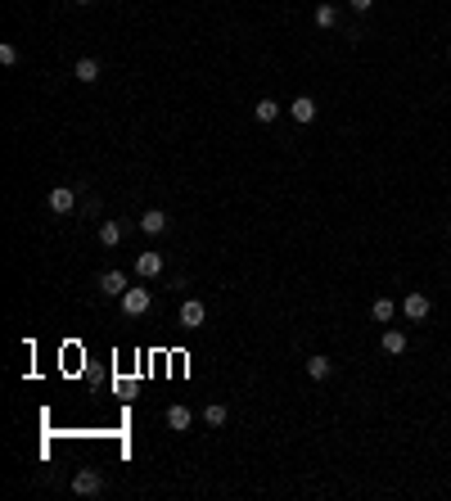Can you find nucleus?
Here are the masks:
<instances>
[{
	"label": "nucleus",
	"mask_w": 451,
	"mask_h": 501,
	"mask_svg": "<svg viewBox=\"0 0 451 501\" xmlns=\"http://www.w3.org/2000/svg\"><path fill=\"white\" fill-rule=\"evenodd\" d=\"M194 425V415H190V406H167V429H176V434H185V429Z\"/></svg>",
	"instance_id": "423d86ee"
},
{
	"label": "nucleus",
	"mask_w": 451,
	"mask_h": 501,
	"mask_svg": "<svg viewBox=\"0 0 451 501\" xmlns=\"http://www.w3.org/2000/svg\"><path fill=\"white\" fill-rule=\"evenodd\" d=\"M379 348H384L388 357H402V352H406V334H402V330H384V339H379Z\"/></svg>",
	"instance_id": "1a4fd4ad"
},
{
	"label": "nucleus",
	"mask_w": 451,
	"mask_h": 501,
	"mask_svg": "<svg viewBox=\"0 0 451 501\" xmlns=\"http://www.w3.org/2000/svg\"><path fill=\"white\" fill-rule=\"evenodd\" d=\"M73 77H77V82H99V59H77V64H73Z\"/></svg>",
	"instance_id": "f8f14e48"
},
{
	"label": "nucleus",
	"mask_w": 451,
	"mask_h": 501,
	"mask_svg": "<svg viewBox=\"0 0 451 501\" xmlns=\"http://www.w3.org/2000/svg\"><path fill=\"white\" fill-rule=\"evenodd\" d=\"M140 230H145V235H162V230H167V212H158V208H149V212L140 217Z\"/></svg>",
	"instance_id": "9d476101"
},
{
	"label": "nucleus",
	"mask_w": 451,
	"mask_h": 501,
	"mask_svg": "<svg viewBox=\"0 0 451 501\" xmlns=\"http://www.w3.org/2000/svg\"><path fill=\"white\" fill-rule=\"evenodd\" d=\"M402 312H406L411 321H424V316H429V298H424V294H406V303H402Z\"/></svg>",
	"instance_id": "9b49d317"
},
{
	"label": "nucleus",
	"mask_w": 451,
	"mask_h": 501,
	"mask_svg": "<svg viewBox=\"0 0 451 501\" xmlns=\"http://www.w3.org/2000/svg\"><path fill=\"white\" fill-rule=\"evenodd\" d=\"M370 5H375V0H352V10H356V14H365Z\"/></svg>",
	"instance_id": "aec40b11"
},
{
	"label": "nucleus",
	"mask_w": 451,
	"mask_h": 501,
	"mask_svg": "<svg viewBox=\"0 0 451 501\" xmlns=\"http://www.w3.org/2000/svg\"><path fill=\"white\" fill-rule=\"evenodd\" d=\"M77 5H90V0H77Z\"/></svg>",
	"instance_id": "412c9836"
},
{
	"label": "nucleus",
	"mask_w": 451,
	"mask_h": 501,
	"mask_svg": "<svg viewBox=\"0 0 451 501\" xmlns=\"http://www.w3.org/2000/svg\"><path fill=\"white\" fill-rule=\"evenodd\" d=\"M73 208H77V195H73V190H68V186L50 190V212H59V217H68Z\"/></svg>",
	"instance_id": "20e7f679"
},
{
	"label": "nucleus",
	"mask_w": 451,
	"mask_h": 501,
	"mask_svg": "<svg viewBox=\"0 0 451 501\" xmlns=\"http://www.w3.org/2000/svg\"><path fill=\"white\" fill-rule=\"evenodd\" d=\"M330 357H307V375H312V380H330Z\"/></svg>",
	"instance_id": "f3484780"
},
{
	"label": "nucleus",
	"mask_w": 451,
	"mask_h": 501,
	"mask_svg": "<svg viewBox=\"0 0 451 501\" xmlns=\"http://www.w3.org/2000/svg\"><path fill=\"white\" fill-rule=\"evenodd\" d=\"M176 321H181L185 330H199V326L208 321V307L199 303V298H185V303H181V316H176Z\"/></svg>",
	"instance_id": "f03ea898"
},
{
	"label": "nucleus",
	"mask_w": 451,
	"mask_h": 501,
	"mask_svg": "<svg viewBox=\"0 0 451 501\" xmlns=\"http://www.w3.org/2000/svg\"><path fill=\"white\" fill-rule=\"evenodd\" d=\"M253 118H258V122H276L280 118V104H276V99H258V104H253Z\"/></svg>",
	"instance_id": "2eb2a0df"
},
{
	"label": "nucleus",
	"mask_w": 451,
	"mask_h": 501,
	"mask_svg": "<svg viewBox=\"0 0 451 501\" xmlns=\"http://www.w3.org/2000/svg\"><path fill=\"white\" fill-rule=\"evenodd\" d=\"M149 307H154L149 289H127V294H122V312H127V316H145Z\"/></svg>",
	"instance_id": "f257e3e1"
},
{
	"label": "nucleus",
	"mask_w": 451,
	"mask_h": 501,
	"mask_svg": "<svg viewBox=\"0 0 451 501\" xmlns=\"http://www.w3.org/2000/svg\"><path fill=\"white\" fill-rule=\"evenodd\" d=\"M289 113H293V122H316V99L312 95H298L289 104Z\"/></svg>",
	"instance_id": "6e6552de"
},
{
	"label": "nucleus",
	"mask_w": 451,
	"mask_h": 501,
	"mask_svg": "<svg viewBox=\"0 0 451 501\" xmlns=\"http://www.w3.org/2000/svg\"><path fill=\"white\" fill-rule=\"evenodd\" d=\"M447 55H451V45H447Z\"/></svg>",
	"instance_id": "4be33fe9"
},
{
	"label": "nucleus",
	"mask_w": 451,
	"mask_h": 501,
	"mask_svg": "<svg viewBox=\"0 0 451 501\" xmlns=\"http://www.w3.org/2000/svg\"><path fill=\"white\" fill-rule=\"evenodd\" d=\"M393 312H398V307H393V298H375V307H370V316H375L379 326H388V321H393Z\"/></svg>",
	"instance_id": "dca6fc26"
},
{
	"label": "nucleus",
	"mask_w": 451,
	"mask_h": 501,
	"mask_svg": "<svg viewBox=\"0 0 451 501\" xmlns=\"http://www.w3.org/2000/svg\"><path fill=\"white\" fill-rule=\"evenodd\" d=\"M158 271H162V253H140V258H136V276L154 280Z\"/></svg>",
	"instance_id": "0eeeda50"
},
{
	"label": "nucleus",
	"mask_w": 451,
	"mask_h": 501,
	"mask_svg": "<svg viewBox=\"0 0 451 501\" xmlns=\"http://www.w3.org/2000/svg\"><path fill=\"white\" fill-rule=\"evenodd\" d=\"M99 488H104V474H99V469H82V474L73 479V492H77V497H95Z\"/></svg>",
	"instance_id": "7ed1b4c3"
},
{
	"label": "nucleus",
	"mask_w": 451,
	"mask_h": 501,
	"mask_svg": "<svg viewBox=\"0 0 451 501\" xmlns=\"http://www.w3.org/2000/svg\"><path fill=\"white\" fill-rule=\"evenodd\" d=\"M0 64H5V68H14V64H19V50H14V45H10V41L0 45Z\"/></svg>",
	"instance_id": "6ab92c4d"
},
{
	"label": "nucleus",
	"mask_w": 451,
	"mask_h": 501,
	"mask_svg": "<svg viewBox=\"0 0 451 501\" xmlns=\"http://www.w3.org/2000/svg\"><path fill=\"white\" fill-rule=\"evenodd\" d=\"M339 23V10L334 5H316V27H334Z\"/></svg>",
	"instance_id": "a211bd4d"
},
{
	"label": "nucleus",
	"mask_w": 451,
	"mask_h": 501,
	"mask_svg": "<svg viewBox=\"0 0 451 501\" xmlns=\"http://www.w3.org/2000/svg\"><path fill=\"white\" fill-rule=\"evenodd\" d=\"M226 420H230V411H226L221 402H208V406H204V425H208V429H221Z\"/></svg>",
	"instance_id": "ddd939ff"
},
{
	"label": "nucleus",
	"mask_w": 451,
	"mask_h": 501,
	"mask_svg": "<svg viewBox=\"0 0 451 501\" xmlns=\"http://www.w3.org/2000/svg\"><path fill=\"white\" fill-rule=\"evenodd\" d=\"M99 244H104V249H118L122 244V226L118 221H99Z\"/></svg>",
	"instance_id": "4468645a"
},
{
	"label": "nucleus",
	"mask_w": 451,
	"mask_h": 501,
	"mask_svg": "<svg viewBox=\"0 0 451 501\" xmlns=\"http://www.w3.org/2000/svg\"><path fill=\"white\" fill-rule=\"evenodd\" d=\"M99 294L122 298V294H127V276H122V271H104V276H99Z\"/></svg>",
	"instance_id": "39448f33"
}]
</instances>
